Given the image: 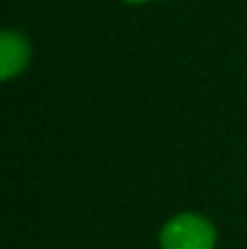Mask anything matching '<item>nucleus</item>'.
<instances>
[{"label": "nucleus", "mask_w": 247, "mask_h": 249, "mask_svg": "<svg viewBox=\"0 0 247 249\" xmlns=\"http://www.w3.org/2000/svg\"><path fill=\"white\" fill-rule=\"evenodd\" d=\"M216 230L213 225L194 213H182L167 220L160 232L163 249H213Z\"/></svg>", "instance_id": "f257e3e1"}, {"label": "nucleus", "mask_w": 247, "mask_h": 249, "mask_svg": "<svg viewBox=\"0 0 247 249\" xmlns=\"http://www.w3.org/2000/svg\"><path fill=\"white\" fill-rule=\"evenodd\" d=\"M29 61V44L19 32H2L0 34V78L10 80L24 71Z\"/></svg>", "instance_id": "f03ea898"}, {"label": "nucleus", "mask_w": 247, "mask_h": 249, "mask_svg": "<svg viewBox=\"0 0 247 249\" xmlns=\"http://www.w3.org/2000/svg\"><path fill=\"white\" fill-rule=\"evenodd\" d=\"M126 2H143V0H126Z\"/></svg>", "instance_id": "7ed1b4c3"}]
</instances>
